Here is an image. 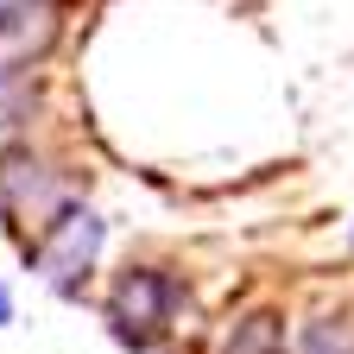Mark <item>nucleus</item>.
Instances as JSON below:
<instances>
[{
    "instance_id": "f257e3e1",
    "label": "nucleus",
    "mask_w": 354,
    "mask_h": 354,
    "mask_svg": "<svg viewBox=\"0 0 354 354\" xmlns=\"http://www.w3.org/2000/svg\"><path fill=\"white\" fill-rule=\"evenodd\" d=\"M95 253H102V215L64 203L51 221H44V234H38V247H32V266H38L51 285H76L88 266H95Z\"/></svg>"
},
{
    "instance_id": "f03ea898",
    "label": "nucleus",
    "mask_w": 354,
    "mask_h": 354,
    "mask_svg": "<svg viewBox=\"0 0 354 354\" xmlns=\"http://www.w3.org/2000/svg\"><path fill=\"white\" fill-rule=\"evenodd\" d=\"M171 304H177V285L146 266V272H127V279L114 285V297H108V323H114L120 342L146 348V342L171 323Z\"/></svg>"
},
{
    "instance_id": "7ed1b4c3",
    "label": "nucleus",
    "mask_w": 354,
    "mask_h": 354,
    "mask_svg": "<svg viewBox=\"0 0 354 354\" xmlns=\"http://www.w3.org/2000/svg\"><path fill=\"white\" fill-rule=\"evenodd\" d=\"M221 354H285V323L272 310H253V317H241L228 329V348Z\"/></svg>"
},
{
    "instance_id": "20e7f679",
    "label": "nucleus",
    "mask_w": 354,
    "mask_h": 354,
    "mask_svg": "<svg viewBox=\"0 0 354 354\" xmlns=\"http://www.w3.org/2000/svg\"><path fill=\"white\" fill-rule=\"evenodd\" d=\"M304 354H354V342H348V329H335V323H310V329H304Z\"/></svg>"
},
{
    "instance_id": "39448f33",
    "label": "nucleus",
    "mask_w": 354,
    "mask_h": 354,
    "mask_svg": "<svg viewBox=\"0 0 354 354\" xmlns=\"http://www.w3.org/2000/svg\"><path fill=\"white\" fill-rule=\"evenodd\" d=\"M13 323V297H7V285H0V329Z\"/></svg>"
},
{
    "instance_id": "423d86ee",
    "label": "nucleus",
    "mask_w": 354,
    "mask_h": 354,
    "mask_svg": "<svg viewBox=\"0 0 354 354\" xmlns=\"http://www.w3.org/2000/svg\"><path fill=\"white\" fill-rule=\"evenodd\" d=\"M19 7H26V0H0V26H7V19H13Z\"/></svg>"
},
{
    "instance_id": "0eeeda50",
    "label": "nucleus",
    "mask_w": 354,
    "mask_h": 354,
    "mask_svg": "<svg viewBox=\"0 0 354 354\" xmlns=\"http://www.w3.org/2000/svg\"><path fill=\"white\" fill-rule=\"evenodd\" d=\"M348 241H354V234H348Z\"/></svg>"
}]
</instances>
